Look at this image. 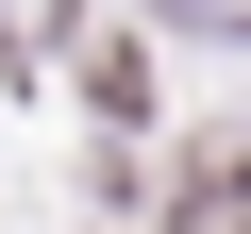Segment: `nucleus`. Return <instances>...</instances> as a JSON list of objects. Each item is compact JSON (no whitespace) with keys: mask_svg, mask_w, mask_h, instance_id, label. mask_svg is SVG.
Segmentation results:
<instances>
[{"mask_svg":"<svg viewBox=\"0 0 251 234\" xmlns=\"http://www.w3.org/2000/svg\"><path fill=\"white\" fill-rule=\"evenodd\" d=\"M168 234H251V134H218V151L184 167V201H168Z\"/></svg>","mask_w":251,"mask_h":234,"instance_id":"1","label":"nucleus"}]
</instances>
